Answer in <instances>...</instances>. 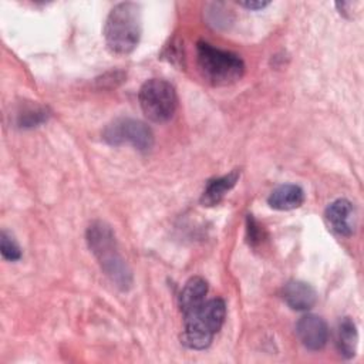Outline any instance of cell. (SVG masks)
Segmentation results:
<instances>
[{"mask_svg":"<svg viewBox=\"0 0 364 364\" xmlns=\"http://www.w3.org/2000/svg\"><path fill=\"white\" fill-rule=\"evenodd\" d=\"M87 242L109 280L121 290H128L132 286V273L118 252L112 229L107 223L95 220L87 229Z\"/></svg>","mask_w":364,"mask_h":364,"instance_id":"cell-1","label":"cell"},{"mask_svg":"<svg viewBox=\"0 0 364 364\" xmlns=\"http://www.w3.org/2000/svg\"><path fill=\"white\" fill-rule=\"evenodd\" d=\"M142 33L141 7L132 1L115 4L104 24V38L108 50L117 55H127L135 50Z\"/></svg>","mask_w":364,"mask_h":364,"instance_id":"cell-2","label":"cell"},{"mask_svg":"<svg viewBox=\"0 0 364 364\" xmlns=\"http://www.w3.org/2000/svg\"><path fill=\"white\" fill-rule=\"evenodd\" d=\"M226 317V304L222 299L206 300L199 309L183 317L181 340L191 350H205L220 330Z\"/></svg>","mask_w":364,"mask_h":364,"instance_id":"cell-3","label":"cell"},{"mask_svg":"<svg viewBox=\"0 0 364 364\" xmlns=\"http://www.w3.org/2000/svg\"><path fill=\"white\" fill-rule=\"evenodd\" d=\"M196 64L203 80L216 87L235 84L245 74V63L237 54L206 41H199L196 46Z\"/></svg>","mask_w":364,"mask_h":364,"instance_id":"cell-4","label":"cell"},{"mask_svg":"<svg viewBox=\"0 0 364 364\" xmlns=\"http://www.w3.org/2000/svg\"><path fill=\"white\" fill-rule=\"evenodd\" d=\"M138 100L142 112L152 122L169 121L178 107V97L173 85L161 78L145 81L139 90Z\"/></svg>","mask_w":364,"mask_h":364,"instance_id":"cell-5","label":"cell"},{"mask_svg":"<svg viewBox=\"0 0 364 364\" xmlns=\"http://www.w3.org/2000/svg\"><path fill=\"white\" fill-rule=\"evenodd\" d=\"M102 138L109 145L128 144L141 152H146L154 145V134L151 128L138 119L118 118L108 124L102 132Z\"/></svg>","mask_w":364,"mask_h":364,"instance_id":"cell-6","label":"cell"},{"mask_svg":"<svg viewBox=\"0 0 364 364\" xmlns=\"http://www.w3.org/2000/svg\"><path fill=\"white\" fill-rule=\"evenodd\" d=\"M327 226L338 236L348 237L354 233L355 210L348 199H336L324 210Z\"/></svg>","mask_w":364,"mask_h":364,"instance_id":"cell-7","label":"cell"},{"mask_svg":"<svg viewBox=\"0 0 364 364\" xmlns=\"http://www.w3.org/2000/svg\"><path fill=\"white\" fill-rule=\"evenodd\" d=\"M299 341L311 351L321 350L328 340V327L326 321L316 314L301 316L296 324Z\"/></svg>","mask_w":364,"mask_h":364,"instance_id":"cell-8","label":"cell"},{"mask_svg":"<svg viewBox=\"0 0 364 364\" xmlns=\"http://www.w3.org/2000/svg\"><path fill=\"white\" fill-rule=\"evenodd\" d=\"M283 300L290 309L297 311H306L316 304L317 293L306 282L290 280L283 287Z\"/></svg>","mask_w":364,"mask_h":364,"instance_id":"cell-9","label":"cell"},{"mask_svg":"<svg viewBox=\"0 0 364 364\" xmlns=\"http://www.w3.org/2000/svg\"><path fill=\"white\" fill-rule=\"evenodd\" d=\"M208 294V283L200 276L191 277L181 290L179 294V309L185 316L191 314L196 309H199L206 301Z\"/></svg>","mask_w":364,"mask_h":364,"instance_id":"cell-10","label":"cell"},{"mask_svg":"<svg viewBox=\"0 0 364 364\" xmlns=\"http://www.w3.org/2000/svg\"><path fill=\"white\" fill-rule=\"evenodd\" d=\"M304 202V191L294 183H284L272 191L267 203L276 210H291L300 208Z\"/></svg>","mask_w":364,"mask_h":364,"instance_id":"cell-11","label":"cell"},{"mask_svg":"<svg viewBox=\"0 0 364 364\" xmlns=\"http://www.w3.org/2000/svg\"><path fill=\"white\" fill-rule=\"evenodd\" d=\"M239 175L240 172L237 169L223 175V176H219V178H215V179H210L208 183H206V188L200 196V203L203 206H215L218 205L223 196L236 185L237 179H239Z\"/></svg>","mask_w":364,"mask_h":364,"instance_id":"cell-12","label":"cell"},{"mask_svg":"<svg viewBox=\"0 0 364 364\" xmlns=\"http://www.w3.org/2000/svg\"><path fill=\"white\" fill-rule=\"evenodd\" d=\"M337 348L344 358H353L357 351L358 344V333L354 321L348 317L343 318L338 324L337 330Z\"/></svg>","mask_w":364,"mask_h":364,"instance_id":"cell-13","label":"cell"},{"mask_svg":"<svg viewBox=\"0 0 364 364\" xmlns=\"http://www.w3.org/2000/svg\"><path fill=\"white\" fill-rule=\"evenodd\" d=\"M0 252L6 260L16 262V260L21 259V249H20L18 243L6 230H3L0 235Z\"/></svg>","mask_w":364,"mask_h":364,"instance_id":"cell-14","label":"cell"},{"mask_svg":"<svg viewBox=\"0 0 364 364\" xmlns=\"http://www.w3.org/2000/svg\"><path fill=\"white\" fill-rule=\"evenodd\" d=\"M47 119V112L44 108L40 107H31L21 114H18V125L20 127H36L37 124H41Z\"/></svg>","mask_w":364,"mask_h":364,"instance_id":"cell-15","label":"cell"},{"mask_svg":"<svg viewBox=\"0 0 364 364\" xmlns=\"http://www.w3.org/2000/svg\"><path fill=\"white\" fill-rule=\"evenodd\" d=\"M263 239V229L262 226L256 222V219L249 215L247 216V240H249V245L252 246H256L257 243H260Z\"/></svg>","mask_w":364,"mask_h":364,"instance_id":"cell-16","label":"cell"},{"mask_svg":"<svg viewBox=\"0 0 364 364\" xmlns=\"http://www.w3.org/2000/svg\"><path fill=\"white\" fill-rule=\"evenodd\" d=\"M239 6L249 9V10H260L266 6H269V1H260V0H247V1H239Z\"/></svg>","mask_w":364,"mask_h":364,"instance_id":"cell-17","label":"cell"}]
</instances>
